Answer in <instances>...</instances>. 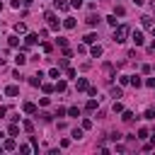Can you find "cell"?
I'll list each match as a JSON object with an SVG mask.
<instances>
[{
	"label": "cell",
	"instance_id": "41",
	"mask_svg": "<svg viewBox=\"0 0 155 155\" xmlns=\"http://www.w3.org/2000/svg\"><path fill=\"white\" fill-rule=\"evenodd\" d=\"M31 2H34V0H22V5H31Z\"/></svg>",
	"mask_w": 155,
	"mask_h": 155
},
{
	"label": "cell",
	"instance_id": "19",
	"mask_svg": "<svg viewBox=\"0 0 155 155\" xmlns=\"http://www.w3.org/2000/svg\"><path fill=\"white\" fill-rule=\"evenodd\" d=\"M65 87H68V85H65L63 80H58V82L53 85V90H56V92H65Z\"/></svg>",
	"mask_w": 155,
	"mask_h": 155
},
{
	"label": "cell",
	"instance_id": "8",
	"mask_svg": "<svg viewBox=\"0 0 155 155\" xmlns=\"http://www.w3.org/2000/svg\"><path fill=\"white\" fill-rule=\"evenodd\" d=\"M36 39H39V34H27V36H24V46H34Z\"/></svg>",
	"mask_w": 155,
	"mask_h": 155
},
{
	"label": "cell",
	"instance_id": "23",
	"mask_svg": "<svg viewBox=\"0 0 155 155\" xmlns=\"http://www.w3.org/2000/svg\"><path fill=\"white\" fill-rule=\"evenodd\" d=\"M119 82H121V85H131V75H121Z\"/></svg>",
	"mask_w": 155,
	"mask_h": 155
},
{
	"label": "cell",
	"instance_id": "1",
	"mask_svg": "<svg viewBox=\"0 0 155 155\" xmlns=\"http://www.w3.org/2000/svg\"><path fill=\"white\" fill-rule=\"evenodd\" d=\"M126 36H128V27H126V24H119V27L114 29V41H116V44H124Z\"/></svg>",
	"mask_w": 155,
	"mask_h": 155
},
{
	"label": "cell",
	"instance_id": "45",
	"mask_svg": "<svg viewBox=\"0 0 155 155\" xmlns=\"http://www.w3.org/2000/svg\"><path fill=\"white\" fill-rule=\"evenodd\" d=\"M0 150H2V145H0Z\"/></svg>",
	"mask_w": 155,
	"mask_h": 155
},
{
	"label": "cell",
	"instance_id": "39",
	"mask_svg": "<svg viewBox=\"0 0 155 155\" xmlns=\"http://www.w3.org/2000/svg\"><path fill=\"white\" fill-rule=\"evenodd\" d=\"M5 114H7V107H0V119H2Z\"/></svg>",
	"mask_w": 155,
	"mask_h": 155
},
{
	"label": "cell",
	"instance_id": "5",
	"mask_svg": "<svg viewBox=\"0 0 155 155\" xmlns=\"http://www.w3.org/2000/svg\"><path fill=\"white\" fill-rule=\"evenodd\" d=\"M75 80H78V82H75V87H78V92H82V90H87V87H90V82H87L85 78H75Z\"/></svg>",
	"mask_w": 155,
	"mask_h": 155
},
{
	"label": "cell",
	"instance_id": "21",
	"mask_svg": "<svg viewBox=\"0 0 155 155\" xmlns=\"http://www.w3.org/2000/svg\"><path fill=\"white\" fill-rule=\"evenodd\" d=\"M121 114H124L121 119H124L126 124H131V121H133V111H121Z\"/></svg>",
	"mask_w": 155,
	"mask_h": 155
},
{
	"label": "cell",
	"instance_id": "7",
	"mask_svg": "<svg viewBox=\"0 0 155 155\" xmlns=\"http://www.w3.org/2000/svg\"><path fill=\"white\" fill-rule=\"evenodd\" d=\"M22 111H24V114H34V111H36V104H34V102H24V104H22Z\"/></svg>",
	"mask_w": 155,
	"mask_h": 155
},
{
	"label": "cell",
	"instance_id": "13",
	"mask_svg": "<svg viewBox=\"0 0 155 155\" xmlns=\"http://www.w3.org/2000/svg\"><path fill=\"white\" fill-rule=\"evenodd\" d=\"M63 27H65V29H75V19H73V17H65V19H63Z\"/></svg>",
	"mask_w": 155,
	"mask_h": 155
},
{
	"label": "cell",
	"instance_id": "3",
	"mask_svg": "<svg viewBox=\"0 0 155 155\" xmlns=\"http://www.w3.org/2000/svg\"><path fill=\"white\" fill-rule=\"evenodd\" d=\"M41 80H44V73L39 70L36 75H31V78H29V85H31V87H39V85H41Z\"/></svg>",
	"mask_w": 155,
	"mask_h": 155
},
{
	"label": "cell",
	"instance_id": "36",
	"mask_svg": "<svg viewBox=\"0 0 155 155\" xmlns=\"http://www.w3.org/2000/svg\"><path fill=\"white\" fill-rule=\"evenodd\" d=\"M138 138H148V128H138Z\"/></svg>",
	"mask_w": 155,
	"mask_h": 155
},
{
	"label": "cell",
	"instance_id": "24",
	"mask_svg": "<svg viewBox=\"0 0 155 155\" xmlns=\"http://www.w3.org/2000/svg\"><path fill=\"white\" fill-rule=\"evenodd\" d=\"M41 90L48 94V92H53V85H48V82H41Z\"/></svg>",
	"mask_w": 155,
	"mask_h": 155
},
{
	"label": "cell",
	"instance_id": "29",
	"mask_svg": "<svg viewBox=\"0 0 155 155\" xmlns=\"http://www.w3.org/2000/svg\"><path fill=\"white\" fill-rule=\"evenodd\" d=\"M7 44H10V46H19V39H17V36H10Z\"/></svg>",
	"mask_w": 155,
	"mask_h": 155
},
{
	"label": "cell",
	"instance_id": "16",
	"mask_svg": "<svg viewBox=\"0 0 155 155\" xmlns=\"http://www.w3.org/2000/svg\"><path fill=\"white\" fill-rule=\"evenodd\" d=\"M82 41H85V44H94V41H97V34H94V31H90V34H87Z\"/></svg>",
	"mask_w": 155,
	"mask_h": 155
},
{
	"label": "cell",
	"instance_id": "40",
	"mask_svg": "<svg viewBox=\"0 0 155 155\" xmlns=\"http://www.w3.org/2000/svg\"><path fill=\"white\" fill-rule=\"evenodd\" d=\"M131 2H133V5H138V7H140V5H143V2H145V0H131Z\"/></svg>",
	"mask_w": 155,
	"mask_h": 155
},
{
	"label": "cell",
	"instance_id": "30",
	"mask_svg": "<svg viewBox=\"0 0 155 155\" xmlns=\"http://www.w3.org/2000/svg\"><path fill=\"white\" fill-rule=\"evenodd\" d=\"M48 75H51V78H61V70H58V68H51Z\"/></svg>",
	"mask_w": 155,
	"mask_h": 155
},
{
	"label": "cell",
	"instance_id": "26",
	"mask_svg": "<svg viewBox=\"0 0 155 155\" xmlns=\"http://www.w3.org/2000/svg\"><path fill=\"white\" fill-rule=\"evenodd\" d=\"M22 128H24L27 133H31V128H34V124H31V121H24V124H22Z\"/></svg>",
	"mask_w": 155,
	"mask_h": 155
},
{
	"label": "cell",
	"instance_id": "31",
	"mask_svg": "<svg viewBox=\"0 0 155 155\" xmlns=\"http://www.w3.org/2000/svg\"><path fill=\"white\" fill-rule=\"evenodd\" d=\"M111 94H114V97H116V99H119V97H121V94H124V92H121V87H111Z\"/></svg>",
	"mask_w": 155,
	"mask_h": 155
},
{
	"label": "cell",
	"instance_id": "9",
	"mask_svg": "<svg viewBox=\"0 0 155 155\" xmlns=\"http://www.w3.org/2000/svg\"><path fill=\"white\" fill-rule=\"evenodd\" d=\"M17 148V143H15V138H7L5 143H2V150H15Z\"/></svg>",
	"mask_w": 155,
	"mask_h": 155
},
{
	"label": "cell",
	"instance_id": "15",
	"mask_svg": "<svg viewBox=\"0 0 155 155\" xmlns=\"http://www.w3.org/2000/svg\"><path fill=\"white\" fill-rule=\"evenodd\" d=\"M140 24H143L145 29H150V27H153V19H150V17L145 15V17H140Z\"/></svg>",
	"mask_w": 155,
	"mask_h": 155
},
{
	"label": "cell",
	"instance_id": "43",
	"mask_svg": "<svg viewBox=\"0 0 155 155\" xmlns=\"http://www.w3.org/2000/svg\"><path fill=\"white\" fill-rule=\"evenodd\" d=\"M0 12H2V0H0Z\"/></svg>",
	"mask_w": 155,
	"mask_h": 155
},
{
	"label": "cell",
	"instance_id": "10",
	"mask_svg": "<svg viewBox=\"0 0 155 155\" xmlns=\"http://www.w3.org/2000/svg\"><path fill=\"white\" fill-rule=\"evenodd\" d=\"M56 7H58L61 12H68V10H70V2H65V0H56Z\"/></svg>",
	"mask_w": 155,
	"mask_h": 155
},
{
	"label": "cell",
	"instance_id": "22",
	"mask_svg": "<svg viewBox=\"0 0 155 155\" xmlns=\"http://www.w3.org/2000/svg\"><path fill=\"white\" fill-rule=\"evenodd\" d=\"M124 12H126V7H124V5H116V7H114V15H119V17H121Z\"/></svg>",
	"mask_w": 155,
	"mask_h": 155
},
{
	"label": "cell",
	"instance_id": "14",
	"mask_svg": "<svg viewBox=\"0 0 155 155\" xmlns=\"http://www.w3.org/2000/svg\"><path fill=\"white\" fill-rule=\"evenodd\" d=\"M15 31H17V34H27V24H24V22H17V24H15Z\"/></svg>",
	"mask_w": 155,
	"mask_h": 155
},
{
	"label": "cell",
	"instance_id": "38",
	"mask_svg": "<svg viewBox=\"0 0 155 155\" xmlns=\"http://www.w3.org/2000/svg\"><path fill=\"white\" fill-rule=\"evenodd\" d=\"M145 85H148V87H155V78H148V80H145Z\"/></svg>",
	"mask_w": 155,
	"mask_h": 155
},
{
	"label": "cell",
	"instance_id": "34",
	"mask_svg": "<svg viewBox=\"0 0 155 155\" xmlns=\"http://www.w3.org/2000/svg\"><path fill=\"white\" fill-rule=\"evenodd\" d=\"M65 114H68V109H63V107H58V109H56V116H65Z\"/></svg>",
	"mask_w": 155,
	"mask_h": 155
},
{
	"label": "cell",
	"instance_id": "18",
	"mask_svg": "<svg viewBox=\"0 0 155 155\" xmlns=\"http://www.w3.org/2000/svg\"><path fill=\"white\" fill-rule=\"evenodd\" d=\"M15 63H17V65H24V63H27V56H24V53H17V56H15Z\"/></svg>",
	"mask_w": 155,
	"mask_h": 155
},
{
	"label": "cell",
	"instance_id": "17",
	"mask_svg": "<svg viewBox=\"0 0 155 155\" xmlns=\"http://www.w3.org/2000/svg\"><path fill=\"white\" fill-rule=\"evenodd\" d=\"M102 53H104V48H102L99 44H97V46H92V56H94V58H99Z\"/></svg>",
	"mask_w": 155,
	"mask_h": 155
},
{
	"label": "cell",
	"instance_id": "42",
	"mask_svg": "<svg viewBox=\"0 0 155 155\" xmlns=\"http://www.w3.org/2000/svg\"><path fill=\"white\" fill-rule=\"evenodd\" d=\"M150 48H153V51H155V41H153V44H150Z\"/></svg>",
	"mask_w": 155,
	"mask_h": 155
},
{
	"label": "cell",
	"instance_id": "33",
	"mask_svg": "<svg viewBox=\"0 0 155 155\" xmlns=\"http://www.w3.org/2000/svg\"><path fill=\"white\" fill-rule=\"evenodd\" d=\"M107 22H109L111 27H116V15H109V17H107Z\"/></svg>",
	"mask_w": 155,
	"mask_h": 155
},
{
	"label": "cell",
	"instance_id": "32",
	"mask_svg": "<svg viewBox=\"0 0 155 155\" xmlns=\"http://www.w3.org/2000/svg\"><path fill=\"white\" fill-rule=\"evenodd\" d=\"M68 114H70V116H80V109H78V107H70Z\"/></svg>",
	"mask_w": 155,
	"mask_h": 155
},
{
	"label": "cell",
	"instance_id": "28",
	"mask_svg": "<svg viewBox=\"0 0 155 155\" xmlns=\"http://www.w3.org/2000/svg\"><path fill=\"white\" fill-rule=\"evenodd\" d=\"M73 138L80 140V138H82V128H73Z\"/></svg>",
	"mask_w": 155,
	"mask_h": 155
},
{
	"label": "cell",
	"instance_id": "11",
	"mask_svg": "<svg viewBox=\"0 0 155 155\" xmlns=\"http://www.w3.org/2000/svg\"><path fill=\"white\" fill-rule=\"evenodd\" d=\"M99 19H102L99 15H90V17H87V24H90V27H97V24H99Z\"/></svg>",
	"mask_w": 155,
	"mask_h": 155
},
{
	"label": "cell",
	"instance_id": "27",
	"mask_svg": "<svg viewBox=\"0 0 155 155\" xmlns=\"http://www.w3.org/2000/svg\"><path fill=\"white\" fill-rule=\"evenodd\" d=\"M19 133V126L17 124H10V136H17Z\"/></svg>",
	"mask_w": 155,
	"mask_h": 155
},
{
	"label": "cell",
	"instance_id": "35",
	"mask_svg": "<svg viewBox=\"0 0 155 155\" xmlns=\"http://www.w3.org/2000/svg\"><path fill=\"white\" fill-rule=\"evenodd\" d=\"M145 119H155V109H145Z\"/></svg>",
	"mask_w": 155,
	"mask_h": 155
},
{
	"label": "cell",
	"instance_id": "6",
	"mask_svg": "<svg viewBox=\"0 0 155 155\" xmlns=\"http://www.w3.org/2000/svg\"><path fill=\"white\" fill-rule=\"evenodd\" d=\"M5 94H7V97H17V94H19V87H17V85H7V87H5Z\"/></svg>",
	"mask_w": 155,
	"mask_h": 155
},
{
	"label": "cell",
	"instance_id": "12",
	"mask_svg": "<svg viewBox=\"0 0 155 155\" xmlns=\"http://www.w3.org/2000/svg\"><path fill=\"white\" fill-rule=\"evenodd\" d=\"M85 107H87V111H94V109L99 107V102H97V99L92 97V99H87V104H85Z\"/></svg>",
	"mask_w": 155,
	"mask_h": 155
},
{
	"label": "cell",
	"instance_id": "44",
	"mask_svg": "<svg viewBox=\"0 0 155 155\" xmlns=\"http://www.w3.org/2000/svg\"><path fill=\"white\" fill-rule=\"evenodd\" d=\"M153 34H155V27H153Z\"/></svg>",
	"mask_w": 155,
	"mask_h": 155
},
{
	"label": "cell",
	"instance_id": "2",
	"mask_svg": "<svg viewBox=\"0 0 155 155\" xmlns=\"http://www.w3.org/2000/svg\"><path fill=\"white\" fill-rule=\"evenodd\" d=\"M46 22H48V29H53V31L61 27V22L56 19V12H51V10H46Z\"/></svg>",
	"mask_w": 155,
	"mask_h": 155
},
{
	"label": "cell",
	"instance_id": "37",
	"mask_svg": "<svg viewBox=\"0 0 155 155\" xmlns=\"http://www.w3.org/2000/svg\"><path fill=\"white\" fill-rule=\"evenodd\" d=\"M70 7H82V0H70Z\"/></svg>",
	"mask_w": 155,
	"mask_h": 155
},
{
	"label": "cell",
	"instance_id": "25",
	"mask_svg": "<svg viewBox=\"0 0 155 155\" xmlns=\"http://www.w3.org/2000/svg\"><path fill=\"white\" fill-rule=\"evenodd\" d=\"M111 109H114V114H119V111H124V104H121V102H114Z\"/></svg>",
	"mask_w": 155,
	"mask_h": 155
},
{
	"label": "cell",
	"instance_id": "4",
	"mask_svg": "<svg viewBox=\"0 0 155 155\" xmlns=\"http://www.w3.org/2000/svg\"><path fill=\"white\" fill-rule=\"evenodd\" d=\"M131 39H133V44H136V46H143V44H145V39H143V34H140V31H133V34H131Z\"/></svg>",
	"mask_w": 155,
	"mask_h": 155
},
{
	"label": "cell",
	"instance_id": "20",
	"mask_svg": "<svg viewBox=\"0 0 155 155\" xmlns=\"http://www.w3.org/2000/svg\"><path fill=\"white\" fill-rule=\"evenodd\" d=\"M131 85H133V87H140V85H143V80H140L138 75H131Z\"/></svg>",
	"mask_w": 155,
	"mask_h": 155
}]
</instances>
